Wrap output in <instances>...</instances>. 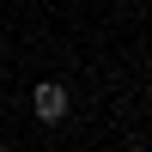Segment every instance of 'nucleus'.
<instances>
[{
	"label": "nucleus",
	"mask_w": 152,
	"mask_h": 152,
	"mask_svg": "<svg viewBox=\"0 0 152 152\" xmlns=\"http://www.w3.org/2000/svg\"><path fill=\"white\" fill-rule=\"evenodd\" d=\"M31 104H37V122H61L67 116V91H61V85H37Z\"/></svg>",
	"instance_id": "f257e3e1"
}]
</instances>
